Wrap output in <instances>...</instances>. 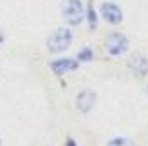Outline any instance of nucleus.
<instances>
[{"label":"nucleus","instance_id":"6e6552de","mask_svg":"<svg viewBox=\"0 0 148 146\" xmlns=\"http://www.w3.org/2000/svg\"><path fill=\"white\" fill-rule=\"evenodd\" d=\"M108 146H134L131 139H127V137H115V139H111L108 143Z\"/></svg>","mask_w":148,"mask_h":146},{"label":"nucleus","instance_id":"f8f14e48","mask_svg":"<svg viewBox=\"0 0 148 146\" xmlns=\"http://www.w3.org/2000/svg\"><path fill=\"white\" fill-rule=\"evenodd\" d=\"M2 42H4V30L0 28V44H2Z\"/></svg>","mask_w":148,"mask_h":146},{"label":"nucleus","instance_id":"39448f33","mask_svg":"<svg viewBox=\"0 0 148 146\" xmlns=\"http://www.w3.org/2000/svg\"><path fill=\"white\" fill-rule=\"evenodd\" d=\"M95 104V93L92 90H83V92L78 93L76 97V107L79 109L81 113H88Z\"/></svg>","mask_w":148,"mask_h":146},{"label":"nucleus","instance_id":"f03ea898","mask_svg":"<svg viewBox=\"0 0 148 146\" xmlns=\"http://www.w3.org/2000/svg\"><path fill=\"white\" fill-rule=\"evenodd\" d=\"M64 18L69 25H79L85 18L81 0H67V4L64 7Z\"/></svg>","mask_w":148,"mask_h":146},{"label":"nucleus","instance_id":"9b49d317","mask_svg":"<svg viewBox=\"0 0 148 146\" xmlns=\"http://www.w3.org/2000/svg\"><path fill=\"white\" fill-rule=\"evenodd\" d=\"M65 146H76V143H74V141H72V139H69V141H67V143H65Z\"/></svg>","mask_w":148,"mask_h":146},{"label":"nucleus","instance_id":"9d476101","mask_svg":"<svg viewBox=\"0 0 148 146\" xmlns=\"http://www.w3.org/2000/svg\"><path fill=\"white\" fill-rule=\"evenodd\" d=\"M78 58H79L81 62H90L92 58H94V53H92V49L85 48V49H81V51H79V55H78Z\"/></svg>","mask_w":148,"mask_h":146},{"label":"nucleus","instance_id":"7ed1b4c3","mask_svg":"<svg viewBox=\"0 0 148 146\" xmlns=\"http://www.w3.org/2000/svg\"><path fill=\"white\" fill-rule=\"evenodd\" d=\"M127 49H129V41H127L125 35L116 33V32L108 35V39H106V51L109 55L118 57V55H123Z\"/></svg>","mask_w":148,"mask_h":146},{"label":"nucleus","instance_id":"423d86ee","mask_svg":"<svg viewBox=\"0 0 148 146\" xmlns=\"http://www.w3.org/2000/svg\"><path fill=\"white\" fill-rule=\"evenodd\" d=\"M78 62L76 60H71V58H60V60H55V62H51V70L55 72V74H58V76H62V74H65V72H74L78 69Z\"/></svg>","mask_w":148,"mask_h":146},{"label":"nucleus","instance_id":"20e7f679","mask_svg":"<svg viewBox=\"0 0 148 146\" xmlns=\"http://www.w3.org/2000/svg\"><path fill=\"white\" fill-rule=\"evenodd\" d=\"M101 14H102L104 20H106L108 23H111V25H118V23L123 20L122 9H120L118 5H115V4H111V2L101 5Z\"/></svg>","mask_w":148,"mask_h":146},{"label":"nucleus","instance_id":"1a4fd4ad","mask_svg":"<svg viewBox=\"0 0 148 146\" xmlns=\"http://www.w3.org/2000/svg\"><path fill=\"white\" fill-rule=\"evenodd\" d=\"M86 18H88V25H90V28L94 30L95 25H97V16H95V11H94V7H92V5L88 7V16H86Z\"/></svg>","mask_w":148,"mask_h":146},{"label":"nucleus","instance_id":"0eeeda50","mask_svg":"<svg viewBox=\"0 0 148 146\" xmlns=\"http://www.w3.org/2000/svg\"><path fill=\"white\" fill-rule=\"evenodd\" d=\"M129 69L138 76H146L148 74V58L143 55H136L134 58H131L129 62Z\"/></svg>","mask_w":148,"mask_h":146},{"label":"nucleus","instance_id":"f257e3e1","mask_svg":"<svg viewBox=\"0 0 148 146\" xmlns=\"http://www.w3.org/2000/svg\"><path fill=\"white\" fill-rule=\"evenodd\" d=\"M72 42V33L67 28H58L57 32H53L48 37V49L51 53H60L67 49Z\"/></svg>","mask_w":148,"mask_h":146}]
</instances>
